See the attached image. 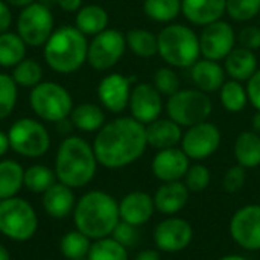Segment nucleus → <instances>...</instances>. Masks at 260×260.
<instances>
[{
	"mask_svg": "<svg viewBox=\"0 0 260 260\" xmlns=\"http://www.w3.org/2000/svg\"><path fill=\"white\" fill-rule=\"evenodd\" d=\"M12 79L18 87L23 88H34L40 82H43V67L38 61L24 58L15 67H12Z\"/></svg>",
	"mask_w": 260,
	"mask_h": 260,
	"instance_id": "35",
	"label": "nucleus"
},
{
	"mask_svg": "<svg viewBox=\"0 0 260 260\" xmlns=\"http://www.w3.org/2000/svg\"><path fill=\"white\" fill-rule=\"evenodd\" d=\"M26 43L17 32L8 30L0 34V66L15 67L26 58Z\"/></svg>",
	"mask_w": 260,
	"mask_h": 260,
	"instance_id": "31",
	"label": "nucleus"
},
{
	"mask_svg": "<svg viewBox=\"0 0 260 260\" xmlns=\"http://www.w3.org/2000/svg\"><path fill=\"white\" fill-rule=\"evenodd\" d=\"M88 260H129L128 250L114 241L111 236L98 239L91 244L88 251Z\"/></svg>",
	"mask_w": 260,
	"mask_h": 260,
	"instance_id": "36",
	"label": "nucleus"
},
{
	"mask_svg": "<svg viewBox=\"0 0 260 260\" xmlns=\"http://www.w3.org/2000/svg\"><path fill=\"white\" fill-rule=\"evenodd\" d=\"M143 12L157 23H172L181 14V0H145Z\"/></svg>",
	"mask_w": 260,
	"mask_h": 260,
	"instance_id": "33",
	"label": "nucleus"
},
{
	"mask_svg": "<svg viewBox=\"0 0 260 260\" xmlns=\"http://www.w3.org/2000/svg\"><path fill=\"white\" fill-rule=\"evenodd\" d=\"M152 198L155 212L165 216H175L189 204L190 192L183 181H169L161 183Z\"/></svg>",
	"mask_w": 260,
	"mask_h": 260,
	"instance_id": "20",
	"label": "nucleus"
},
{
	"mask_svg": "<svg viewBox=\"0 0 260 260\" xmlns=\"http://www.w3.org/2000/svg\"><path fill=\"white\" fill-rule=\"evenodd\" d=\"M152 239L160 253H181L193 241V227L187 219L177 215L166 216L154 227Z\"/></svg>",
	"mask_w": 260,
	"mask_h": 260,
	"instance_id": "13",
	"label": "nucleus"
},
{
	"mask_svg": "<svg viewBox=\"0 0 260 260\" xmlns=\"http://www.w3.org/2000/svg\"><path fill=\"white\" fill-rule=\"evenodd\" d=\"M227 0H181V14L195 26H207L222 20Z\"/></svg>",
	"mask_w": 260,
	"mask_h": 260,
	"instance_id": "21",
	"label": "nucleus"
},
{
	"mask_svg": "<svg viewBox=\"0 0 260 260\" xmlns=\"http://www.w3.org/2000/svg\"><path fill=\"white\" fill-rule=\"evenodd\" d=\"M133 260H161V253L157 248H146L139 251Z\"/></svg>",
	"mask_w": 260,
	"mask_h": 260,
	"instance_id": "48",
	"label": "nucleus"
},
{
	"mask_svg": "<svg viewBox=\"0 0 260 260\" xmlns=\"http://www.w3.org/2000/svg\"><path fill=\"white\" fill-rule=\"evenodd\" d=\"M90 241L91 239L88 236H85L84 233H81L79 230H73V232L66 233L61 238L59 250L67 260L87 257L90 247H91Z\"/></svg>",
	"mask_w": 260,
	"mask_h": 260,
	"instance_id": "37",
	"label": "nucleus"
},
{
	"mask_svg": "<svg viewBox=\"0 0 260 260\" xmlns=\"http://www.w3.org/2000/svg\"><path fill=\"white\" fill-rule=\"evenodd\" d=\"M111 238H113L114 241H117L120 245H123L126 250H128V248H133V247L137 245V242H139V239H140L139 227L120 221V222L116 225V229L113 230Z\"/></svg>",
	"mask_w": 260,
	"mask_h": 260,
	"instance_id": "43",
	"label": "nucleus"
},
{
	"mask_svg": "<svg viewBox=\"0 0 260 260\" xmlns=\"http://www.w3.org/2000/svg\"><path fill=\"white\" fill-rule=\"evenodd\" d=\"M11 149V145H9V137H8V133H3L0 131V158Z\"/></svg>",
	"mask_w": 260,
	"mask_h": 260,
	"instance_id": "49",
	"label": "nucleus"
},
{
	"mask_svg": "<svg viewBox=\"0 0 260 260\" xmlns=\"http://www.w3.org/2000/svg\"><path fill=\"white\" fill-rule=\"evenodd\" d=\"M126 47L139 58H152L158 55V38L148 29H131L125 34Z\"/></svg>",
	"mask_w": 260,
	"mask_h": 260,
	"instance_id": "30",
	"label": "nucleus"
},
{
	"mask_svg": "<svg viewBox=\"0 0 260 260\" xmlns=\"http://www.w3.org/2000/svg\"><path fill=\"white\" fill-rule=\"evenodd\" d=\"M12 23V12L5 0H0V34L8 32Z\"/></svg>",
	"mask_w": 260,
	"mask_h": 260,
	"instance_id": "46",
	"label": "nucleus"
},
{
	"mask_svg": "<svg viewBox=\"0 0 260 260\" xmlns=\"http://www.w3.org/2000/svg\"><path fill=\"white\" fill-rule=\"evenodd\" d=\"M128 108L131 111V117L146 126L161 116L163 96L154 84L137 82L131 90Z\"/></svg>",
	"mask_w": 260,
	"mask_h": 260,
	"instance_id": "16",
	"label": "nucleus"
},
{
	"mask_svg": "<svg viewBox=\"0 0 260 260\" xmlns=\"http://www.w3.org/2000/svg\"><path fill=\"white\" fill-rule=\"evenodd\" d=\"M43 47L47 66L61 75L75 73L87 62L88 41L76 26L55 29Z\"/></svg>",
	"mask_w": 260,
	"mask_h": 260,
	"instance_id": "4",
	"label": "nucleus"
},
{
	"mask_svg": "<svg viewBox=\"0 0 260 260\" xmlns=\"http://www.w3.org/2000/svg\"><path fill=\"white\" fill-rule=\"evenodd\" d=\"M232 241L247 251H260V204H247L230 218Z\"/></svg>",
	"mask_w": 260,
	"mask_h": 260,
	"instance_id": "14",
	"label": "nucleus"
},
{
	"mask_svg": "<svg viewBox=\"0 0 260 260\" xmlns=\"http://www.w3.org/2000/svg\"><path fill=\"white\" fill-rule=\"evenodd\" d=\"M53 32V15L50 9L40 2H34L21 12L17 18V34L30 47L44 46Z\"/></svg>",
	"mask_w": 260,
	"mask_h": 260,
	"instance_id": "10",
	"label": "nucleus"
},
{
	"mask_svg": "<svg viewBox=\"0 0 260 260\" xmlns=\"http://www.w3.org/2000/svg\"><path fill=\"white\" fill-rule=\"evenodd\" d=\"M190 166V158L178 146L157 151L151 163L152 175L161 181H183L187 169Z\"/></svg>",
	"mask_w": 260,
	"mask_h": 260,
	"instance_id": "18",
	"label": "nucleus"
},
{
	"mask_svg": "<svg viewBox=\"0 0 260 260\" xmlns=\"http://www.w3.org/2000/svg\"><path fill=\"white\" fill-rule=\"evenodd\" d=\"M38 229V216L34 207L23 198L0 201V233L11 241L26 242Z\"/></svg>",
	"mask_w": 260,
	"mask_h": 260,
	"instance_id": "8",
	"label": "nucleus"
},
{
	"mask_svg": "<svg viewBox=\"0 0 260 260\" xmlns=\"http://www.w3.org/2000/svg\"><path fill=\"white\" fill-rule=\"evenodd\" d=\"M219 101L229 113H241L248 104L247 87L235 79L225 81L219 90Z\"/></svg>",
	"mask_w": 260,
	"mask_h": 260,
	"instance_id": "32",
	"label": "nucleus"
},
{
	"mask_svg": "<svg viewBox=\"0 0 260 260\" xmlns=\"http://www.w3.org/2000/svg\"><path fill=\"white\" fill-rule=\"evenodd\" d=\"M134 81L136 78L120 73H110L104 76L98 85V98L102 107L114 114L126 110Z\"/></svg>",
	"mask_w": 260,
	"mask_h": 260,
	"instance_id": "17",
	"label": "nucleus"
},
{
	"mask_svg": "<svg viewBox=\"0 0 260 260\" xmlns=\"http://www.w3.org/2000/svg\"><path fill=\"white\" fill-rule=\"evenodd\" d=\"M108 12L101 5H85L76 12L75 26L87 37L98 35L102 30L108 29Z\"/></svg>",
	"mask_w": 260,
	"mask_h": 260,
	"instance_id": "27",
	"label": "nucleus"
},
{
	"mask_svg": "<svg viewBox=\"0 0 260 260\" xmlns=\"http://www.w3.org/2000/svg\"><path fill=\"white\" fill-rule=\"evenodd\" d=\"M247 82L248 102L256 108V111H260V69Z\"/></svg>",
	"mask_w": 260,
	"mask_h": 260,
	"instance_id": "45",
	"label": "nucleus"
},
{
	"mask_svg": "<svg viewBox=\"0 0 260 260\" xmlns=\"http://www.w3.org/2000/svg\"><path fill=\"white\" fill-rule=\"evenodd\" d=\"M158 55L174 69H190L201 55L200 35L186 24L169 23L158 34Z\"/></svg>",
	"mask_w": 260,
	"mask_h": 260,
	"instance_id": "5",
	"label": "nucleus"
},
{
	"mask_svg": "<svg viewBox=\"0 0 260 260\" xmlns=\"http://www.w3.org/2000/svg\"><path fill=\"white\" fill-rule=\"evenodd\" d=\"M212 111L213 102L210 96L198 88H180L169 96L166 102L168 117L181 128H189L209 120Z\"/></svg>",
	"mask_w": 260,
	"mask_h": 260,
	"instance_id": "7",
	"label": "nucleus"
},
{
	"mask_svg": "<svg viewBox=\"0 0 260 260\" xmlns=\"http://www.w3.org/2000/svg\"><path fill=\"white\" fill-rule=\"evenodd\" d=\"M225 70L218 61L201 58L190 67V79L195 88L204 93L219 91L225 82Z\"/></svg>",
	"mask_w": 260,
	"mask_h": 260,
	"instance_id": "22",
	"label": "nucleus"
},
{
	"mask_svg": "<svg viewBox=\"0 0 260 260\" xmlns=\"http://www.w3.org/2000/svg\"><path fill=\"white\" fill-rule=\"evenodd\" d=\"M238 41L239 46L248 50H259L260 49V26L248 24L242 27L238 34Z\"/></svg>",
	"mask_w": 260,
	"mask_h": 260,
	"instance_id": "44",
	"label": "nucleus"
},
{
	"mask_svg": "<svg viewBox=\"0 0 260 260\" xmlns=\"http://www.w3.org/2000/svg\"><path fill=\"white\" fill-rule=\"evenodd\" d=\"M98 165L93 145L82 137L69 136L56 151L53 171L59 183L72 189H79L93 181Z\"/></svg>",
	"mask_w": 260,
	"mask_h": 260,
	"instance_id": "3",
	"label": "nucleus"
},
{
	"mask_svg": "<svg viewBox=\"0 0 260 260\" xmlns=\"http://www.w3.org/2000/svg\"><path fill=\"white\" fill-rule=\"evenodd\" d=\"M0 260H11V254H9V251L6 250V247H3L2 244H0Z\"/></svg>",
	"mask_w": 260,
	"mask_h": 260,
	"instance_id": "53",
	"label": "nucleus"
},
{
	"mask_svg": "<svg viewBox=\"0 0 260 260\" xmlns=\"http://www.w3.org/2000/svg\"><path fill=\"white\" fill-rule=\"evenodd\" d=\"M152 84L154 87L160 91L161 96H172L174 93H177L181 87L180 82V76L178 73L174 70V67H160L155 70L154 78H152Z\"/></svg>",
	"mask_w": 260,
	"mask_h": 260,
	"instance_id": "41",
	"label": "nucleus"
},
{
	"mask_svg": "<svg viewBox=\"0 0 260 260\" xmlns=\"http://www.w3.org/2000/svg\"><path fill=\"white\" fill-rule=\"evenodd\" d=\"M260 0H227L225 14L235 21L245 23L259 15Z\"/></svg>",
	"mask_w": 260,
	"mask_h": 260,
	"instance_id": "40",
	"label": "nucleus"
},
{
	"mask_svg": "<svg viewBox=\"0 0 260 260\" xmlns=\"http://www.w3.org/2000/svg\"><path fill=\"white\" fill-rule=\"evenodd\" d=\"M126 38L117 29H105L88 43L87 62L98 72L113 69L125 55Z\"/></svg>",
	"mask_w": 260,
	"mask_h": 260,
	"instance_id": "11",
	"label": "nucleus"
},
{
	"mask_svg": "<svg viewBox=\"0 0 260 260\" xmlns=\"http://www.w3.org/2000/svg\"><path fill=\"white\" fill-rule=\"evenodd\" d=\"M183 128L169 117H158L157 120L146 125V140L148 146L161 151L168 148H175L181 143Z\"/></svg>",
	"mask_w": 260,
	"mask_h": 260,
	"instance_id": "23",
	"label": "nucleus"
},
{
	"mask_svg": "<svg viewBox=\"0 0 260 260\" xmlns=\"http://www.w3.org/2000/svg\"><path fill=\"white\" fill-rule=\"evenodd\" d=\"M70 123L84 133H98L105 125V113L102 107L85 102L73 107L70 113Z\"/></svg>",
	"mask_w": 260,
	"mask_h": 260,
	"instance_id": "28",
	"label": "nucleus"
},
{
	"mask_svg": "<svg viewBox=\"0 0 260 260\" xmlns=\"http://www.w3.org/2000/svg\"><path fill=\"white\" fill-rule=\"evenodd\" d=\"M8 137L11 149L21 157L38 158L50 148V136L46 126L32 117L15 120L8 131Z\"/></svg>",
	"mask_w": 260,
	"mask_h": 260,
	"instance_id": "9",
	"label": "nucleus"
},
{
	"mask_svg": "<svg viewBox=\"0 0 260 260\" xmlns=\"http://www.w3.org/2000/svg\"><path fill=\"white\" fill-rule=\"evenodd\" d=\"M18 96V85L11 75L0 73V120L9 117L15 108Z\"/></svg>",
	"mask_w": 260,
	"mask_h": 260,
	"instance_id": "38",
	"label": "nucleus"
},
{
	"mask_svg": "<svg viewBox=\"0 0 260 260\" xmlns=\"http://www.w3.org/2000/svg\"><path fill=\"white\" fill-rule=\"evenodd\" d=\"M224 70L232 79L245 82L259 70L257 56L253 50L235 47L224 59Z\"/></svg>",
	"mask_w": 260,
	"mask_h": 260,
	"instance_id": "25",
	"label": "nucleus"
},
{
	"mask_svg": "<svg viewBox=\"0 0 260 260\" xmlns=\"http://www.w3.org/2000/svg\"><path fill=\"white\" fill-rule=\"evenodd\" d=\"M218 260H248L245 256H242V254H225V256H222V257H219Z\"/></svg>",
	"mask_w": 260,
	"mask_h": 260,
	"instance_id": "52",
	"label": "nucleus"
},
{
	"mask_svg": "<svg viewBox=\"0 0 260 260\" xmlns=\"http://www.w3.org/2000/svg\"><path fill=\"white\" fill-rule=\"evenodd\" d=\"M24 169L15 160L0 161V201L14 198L23 187Z\"/></svg>",
	"mask_w": 260,
	"mask_h": 260,
	"instance_id": "29",
	"label": "nucleus"
},
{
	"mask_svg": "<svg viewBox=\"0 0 260 260\" xmlns=\"http://www.w3.org/2000/svg\"><path fill=\"white\" fill-rule=\"evenodd\" d=\"M29 105L41 120L59 123L70 117L73 99L62 85L52 81H43L30 90Z\"/></svg>",
	"mask_w": 260,
	"mask_h": 260,
	"instance_id": "6",
	"label": "nucleus"
},
{
	"mask_svg": "<svg viewBox=\"0 0 260 260\" xmlns=\"http://www.w3.org/2000/svg\"><path fill=\"white\" fill-rule=\"evenodd\" d=\"M221 140V129L215 123L206 120L186 128L181 137L180 148L190 160L203 161L212 157L219 149Z\"/></svg>",
	"mask_w": 260,
	"mask_h": 260,
	"instance_id": "12",
	"label": "nucleus"
},
{
	"mask_svg": "<svg viewBox=\"0 0 260 260\" xmlns=\"http://www.w3.org/2000/svg\"><path fill=\"white\" fill-rule=\"evenodd\" d=\"M155 213V204L152 195L143 190H134L126 193L119 203L120 221L136 227H142L151 221Z\"/></svg>",
	"mask_w": 260,
	"mask_h": 260,
	"instance_id": "19",
	"label": "nucleus"
},
{
	"mask_svg": "<svg viewBox=\"0 0 260 260\" xmlns=\"http://www.w3.org/2000/svg\"><path fill=\"white\" fill-rule=\"evenodd\" d=\"M257 17H259V23H260V11H259V15H257Z\"/></svg>",
	"mask_w": 260,
	"mask_h": 260,
	"instance_id": "55",
	"label": "nucleus"
},
{
	"mask_svg": "<svg viewBox=\"0 0 260 260\" xmlns=\"http://www.w3.org/2000/svg\"><path fill=\"white\" fill-rule=\"evenodd\" d=\"M41 204L49 216L55 219H64L70 213H73V209L76 206V198L72 187L62 183H55L50 189H47L43 193Z\"/></svg>",
	"mask_w": 260,
	"mask_h": 260,
	"instance_id": "24",
	"label": "nucleus"
},
{
	"mask_svg": "<svg viewBox=\"0 0 260 260\" xmlns=\"http://www.w3.org/2000/svg\"><path fill=\"white\" fill-rule=\"evenodd\" d=\"M73 221L76 230L93 241L108 238L120 222L119 203L104 190H90L76 201Z\"/></svg>",
	"mask_w": 260,
	"mask_h": 260,
	"instance_id": "2",
	"label": "nucleus"
},
{
	"mask_svg": "<svg viewBox=\"0 0 260 260\" xmlns=\"http://www.w3.org/2000/svg\"><path fill=\"white\" fill-rule=\"evenodd\" d=\"M73 260H88L87 257H81V259H73Z\"/></svg>",
	"mask_w": 260,
	"mask_h": 260,
	"instance_id": "54",
	"label": "nucleus"
},
{
	"mask_svg": "<svg viewBox=\"0 0 260 260\" xmlns=\"http://www.w3.org/2000/svg\"><path fill=\"white\" fill-rule=\"evenodd\" d=\"M210 181H212L210 169L200 161L195 165H190L184 178H183V183L186 184V187L189 189L190 193L204 192L210 186Z\"/></svg>",
	"mask_w": 260,
	"mask_h": 260,
	"instance_id": "39",
	"label": "nucleus"
},
{
	"mask_svg": "<svg viewBox=\"0 0 260 260\" xmlns=\"http://www.w3.org/2000/svg\"><path fill=\"white\" fill-rule=\"evenodd\" d=\"M8 5H11V6H17V8H26V6H29L30 3H34V2H37V0H5Z\"/></svg>",
	"mask_w": 260,
	"mask_h": 260,
	"instance_id": "50",
	"label": "nucleus"
},
{
	"mask_svg": "<svg viewBox=\"0 0 260 260\" xmlns=\"http://www.w3.org/2000/svg\"><path fill=\"white\" fill-rule=\"evenodd\" d=\"M146 148V126L131 116L107 122L93 140L98 163L107 169L131 166L143 157Z\"/></svg>",
	"mask_w": 260,
	"mask_h": 260,
	"instance_id": "1",
	"label": "nucleus"
},
{
	"mask_svg": "<svg viewBox=\"0 0 260 260\" xmlns=\"http://www.w3.org/2000/svg\"><path fill=\"white\" fill-rule=\"evenodd\" d=\"M245 183H247V169L238 163L230 166L222 177V189L230 195L239 193L244 189Z\"/></svg>",
	"mask_w": 260,
	"mask_h": 260,
	"instance_id": "42",
	"label": "nucleus"
},
{
	"mask_svg": "<svg viewBox=\"0 0 260 260\" xmlns=\"http://www.w3.org/2000/svg\"><path fill=\"white\" fill-rule=\"evenodd\" d=\"M56 174L44 165H34L24 171L23 186L32 193H44L55 184Z\"/></svg>",
	"mask_w": 260,
	"mask_h": 260,
	"instance_id": "34",
	"label": "nucleus"
},
{
	"mask_svg": "<svg viewBox=\"0 0 260 260\" xmlns=\"http://www.w3.org/2000/svg\"><path fill=\"white\" fill-rule=\"evenodd\" d=\"M236 38L233 26L224 20L204 26L200 34V50L203 58L218 62L224 61L236 47Z\"/></svg>",
	"mask_w": 260,
	"mask_h": 260,
	"instance_id": "15",
	"label": "nucleus"
},
{
	"mask_svg": "<svg viewBox=\"0 0 260 260\" xmlns=\"http://www.w3.org/2000/svg\"><path fill=\"white\" fill-rule=\"evenodd\" d=\"M233 155L238 165L245 169H254L260 166V134L251 131H242L233 145Z\"/></svg>",
	"mask_w": 260,
	"mask_h": 260,
	"instance_id": "26",
	"label": "nucleus"
},
{
	"mask_svg": "<svg viewBox=\"0 0 260 260\" xmlns=\"http://www.w3.org/2000/svg\"><path fill=\"white\" fill-rule=\"evenodd\" d=\"M64 12H78L82 8V0H56Z\"/></svg>",
	"mask_w": 260,
	"mask_h": 260,
	"instance_id": "47",
	"label": "nucleus"
},
{
	"mask_svg": "<svg viewBox=\"0 0 260 260\" xmlns=\"http://www.w3.org/2000/svg\"><path fill=\"white\" fill-rule=\"evenodd\" d=\"M251 128H253L254 133L260 134V111H256V113H254V116H253V119H251Z\"/></svg>",
	"mask_w": 260,
	"mask_h": 260,
	"instance_id": "51",
	"label": "nucleus"
}]
</instances>
